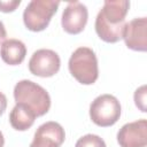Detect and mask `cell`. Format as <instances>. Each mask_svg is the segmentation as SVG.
Returning <instances> with one entry per match:
<instances>
[{"label":"cell","instance_id":"7c38bea8","mask_svg":"<svg viewBox=\"0 0 147 147\" xmlns=\"http://www.w3.org/2000/svg\"><path fill=\"white\" fill-rule=\"evenodd\" d=\"M36 117V114L28 106L16 103L9 114V123L17 131H26L33 125Z\"/></svg>","mask_w":147,"mask_h":147},{"label":"cell","instance_id":"9a60e30c","mask_svg":"<svg viewBox=\"0 0 147 147\" xmlns=\"http://www.w3.org/2000/svg\"><path fill=\"white\" fill-rule=\"evenodd\" d=\"M21 3V0H0V11L2 13H11L14 11Z\"/></svg>","mask_w":147,"mask_h":147},{"label":"cell","instance_id":"e0dca14e","mask_svg":"<svg viewBox=\"0 0 147 147\" xmlns=\"http://www.w3.org/2000/svg\"><path fill=\"white\" fill-rule=\"evenodd\" d=\"M6 36H7V32H6L5 25H3V23L0 21V42H1V41H2V42L5 41Z\"/></svg>","mask_w":147,"mask_h":147},{"label":"cell","instance_id":"2e32d148","mask_svg":"<svg viewBox=\"0 0 147 147\" xmlns=\"http://www.w3.org/2000/svg\"><path fill=\"white\" fill-rule=\"evenodd\" d=\"M6 108H7V98L2 92H0V116L5 113Z\"/></svg>","mask_w":147,"mask_h":147},{"label":"cell","instance_id":"52a82bcc","mask_svg":"<svg viewBox=\"0 0 147 147\" xmlns=\"http://www.w3.org/2000/svg\"><path fill=\"white\" fill-rule=\"evenodd\" d=\"M87 18H88L87 7L79 1H74V2H69L64 8L62 13L61 24L67 33L78 34L85 29Z\"/></svg>","mask_w":147,"mask_h":147},{"label":"cell","instance_id":"5b68a950","mask_svg":"<svg viewBox=\"0 0 147 147\" xmlns=\"http://www.w3.org/2000/svg\"><path fill=\"white\" fill-rule=\"evenodd\" d=\"M121 103L111 94H101L90 105V117L92 122L101 127L114 125L121 117Z\"/></svg>","mask_w":147,"mask_h":147},{"label":"cell","instance_id":"4fadbf2b","mask_svg":"<svg viewBox=\"0 0 147 147\" xmlns=\"http://www.w3.org/2000/svg\"><path fill=\"white\" fill-rule=\"evenodd\" d=\"M75 147H106V142L101 137L88 133L80 137L77 140Z\"/></svg>","mask_w":147,"mask_h":147},{"label":"cell","instance_id":"8992f818","mask_svg":"<svg viewBox=\"0 0 147 147\" xmlns=\"http://www.w3.org/2000/svg\"><path fill=\"white\" fill-rule=\"evenodd\" d=\"M61 60L56 52L47 48L36 51L29 60V70L32 75L47 78L59 72Z\"/></svg>","mask_w":147,"mask_h":147},{"label":"cell","instance_id":"6da1fadb","mask_svg":"<svg viewBox=\"0 0 147 147\" xmlns=\"http://www.w3.org/2000/svg\"><path fill=\"white\" fill-rule=\"evenodd\" d=\"M127 0H107L95 18V32L106 42H117L123 39L125 16L129 11Z\"/></svg>","mask_w":147,"mask_h":147},{"label":"cell","instance_id":"ba28073f","mask_svg":"<svg viewBox=\"0 0 147 147\" xmlns=\"http://www.w3.org/2000/svg\"><path fill=\"white\" fill-rule=\"evenodd\" d=\"M117 142L121 147H146L147 121L141 118L124 124L117 132Z\"/></svg>","mask_w":147,"mask_h":147},{"label":"cell","instance_id":"277c9868","mask_svg":"<svg viewBox=\"0 0 147 147\" xmlns=\"http://www.w3.org/2000/svg\"><path fill=\"white\" fill-rule=\"evenodd\" d=\"M59 6L60 2L53 0L30 1L23 11V22L25 28L32 32H40L45 30Z\"/></svg>","mask_w":147,"mask_h":147},{"label":"cell","instance_id":"30bf717a","mask_svg":"<svg viewBox=\"0 0 147 147\" xmlns=\"http://www.w3.org/2000/svg\"><path fill=\"white\" fill-rule=\"evenodd\" d=\"M123 39L127 48L137 52H146L147 49V18H133L125 23Z\"/></svg>","mask_w":147,"mask_h":147},{"label":"cell","instance_id":"9c48e42d","mask_svg":"<svg viewBox=\"0 0 147 147\" xmlns=\"http://www.w3.org/2000/svg\"><path fill=\"white\" fill-rule=\"evenodd\" d=\"M64 139L65 132L62 125L49 121L37 129L30 147H60Z\"/></svg>","mask_w":147,"mask_h":147},{"label":"cell","instance_id":"8fae6325","mask_svg":"<svg viewBox=\"0 0 147 147\" xmlns=\"http://www.w3.org/2000/svg\"><path fill=\"white\" fill-rule=\"evenodd\" d=\"M26 55V47L18 39H6L0 47V56L2 61L9 65L21 64Z\"/></svg>","mask_w":147,"mask_h":147},{"label":"cell","instance_id":"5bb4252c","mask_svg":"<svg viewBox=\"0 0 147 147\" xmlns=\"http://www.w3.org/2000/svg\"><path fill=\"white\" fill-rule=\"evenodd\" d=\"M146 85H142L140 86L139 88L136 90L134 92V103L136 106L142 111V113H146L147 111V108H146Z\"/></svg>","mask_w":147,"mask_h":147},{"label":"cell","instance_id":"7a4b0ae2","mask_svg":"<svg viewBox=\"0 0 147 147\" xmlns=\"http://www.w3.org/2000/svg\"><path fill=\"white\" fill-rule=\"evenodd\" d=\"M14 99L16 103L28 106L37 117L48 113L51 108V96L48 92L37 83L23 79L14 87Z\"/></svg>","mask_w":147,"mask_h":147},{"label":"cell","instance_id":"3957f363","mask_svg":"<svg viewBox=\"0 0 147 147\" xmlns=\"http://www.w3.org/2000/svg\"><path fill=\"white\" fill-rule=\"evenodd\" d=\"M68 67L71 76L83 85H92L99 77L96 55L88 47H78L71 54Z\"/></svg>","mask_w":147,"mask_h":147},{"label":"cell","instance_id":"ac0fdd59","mask_svg":"<svg viewBox=\"0 0 147 147\" xmlns=\"http://www.w3.org/2000/svg\"><path fill=\"white\" fill-rule=\"evenodd\" d=\"M3 145H5V138H3L2 132L0 131V147H3Z\"/></svg>","mask_w":147,"mask_h":147}]
</instances>
